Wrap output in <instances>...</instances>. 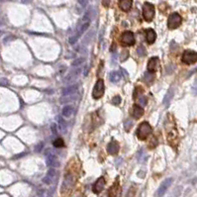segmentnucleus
<instances>
[{
  "instance_id": "obj_1",
  "label": "nucleus",
  "mask_w": 197,
  "mask_h": 197,
  "mask_svg": "<svg viewBox=\"0 0 197 197\" xmlns=\"http://www.w3.org/2000/svg\"><path fill=\"white\" fill-rule=\"evenodd\" d=\"M90 20H91L90 12H89V11H87V12L84 14V16H83L81 18V20H80L78 26H77V30H76L75 34L69 38V44L74 45V44H75L76 42L78 41V39H79L80 36H81L83 33H84L87 30V29H88L89 25H90Z\"/></svg>"
},
{
  "instance_id": "obj_2",
  "label": "nucleus",
  "mask_w": 197,
  "mask_h": 197,
  "mask_svg": "<svg viewBox=\"0 0 197 197\" xmlns=\"http://www.w3.org/2000/svg\"><path fill=\"white\" fill-rule=\"evenodd\" d=\"M166 139L169 142L170 145L177 143V130L176 123L172 121V119H169V116L166 118Z\"/></svg>"
},
{
  "instance_id": "obj_3",
  "label": "nucleus",
  "mask_w": 197,
  "mask_h": 197,
  "mask_svg": "<svg viewBox=\"0 0 197 197\" xmlns=\"http://www.w3.org/2000/svg\"><path fill=\"white\" fill-rule=\"evenodd\" d=\"M152 132H153L152 126L149 125L148 122H143V123H141L140 126L138 127L136 134H137V137H138L139 140L144 141L152 134Z\"/></svg>"
},
{
  "instance_id": "obj_4",
  "label": "nucleus",
  "mask_w": 197,
  "mask_h": 197,
  "mask_svg": "<svg viewBox=\"0 0 197 197\" xmlns=\"http://www.w3.org/2000/svg\"><path fill=\"white\" fill-rule=\"evenodd\" d=\"M105 92V84L103 79H98L92 91V97L94 99H100L104 95Z\"/></svg>"
},
{
  "instance_id": "obj_5",
  "label": "nucleus",
  "mask_w": 197,
  "mask_h": 197,
  "mask_svg": "<svg viewBox=\"0 0 197 197\" xmlns=\"http://www.w3.org/2000/svg\"><path fill=\"white\" fill-rule=\"evenodd\" d=\"M182 18L178 13H172L170 14L169 19H167V27L170 30H174V29L178 28L181 25Z\"/></svg>"
},
{
  "instance_id": "obj_6",
  "label": "nucleus",
  "mask_w": 197,
  "mask_h": 197,
  "mask_svg": "<svg viewBox=\"0 0 197 197\" xmlns=\"http://www.w3.org/2000/svg\"><path fill=\"white\" fill-rule=\"evenodd\" d=\"M143 17L147 22H151L155 17V6L152 3L146 2L143 6Z\"/></svg>"
},
{
  "instance_id": "obj_7",
  "label": "nucleus",
  "mask_w": 197,
  "mask_h": 197,
  "mask_svg": "<svg viewBox=\"0 0 197 197\" xmlns=\"http://www.w3.org/2000/svg\"><path fill=\"white\" fill-rule=\"evenodd\" d=\"M182 63L185 64H193L197 61V53L191 50H186L182 54Z\"/></svg>"
},
{
  "instance_id": "obj_8",
  "label": "nucleus",
  "mask_w": 197,
  "mask_h": 197,
  "mask_svg": "<svg viewBox=\"0 0 197 197\" xmlns=\"http://www.w3.org/2000/svg\"><path fill=\"white\" fill-rule=\"evenodd\" d=\"M74 176L71 173H67L65 176L64 178V182H63V185H61V192H67L69 191L74 186Z\"/></svg>"
},
{
  "instance_id": "obj_9",
  "label": "nucleus",
  "mask_w": 197,
  "mask_h": 197,
  "mask_svg": "<svg viewBox=\"0 0 197 197\" xmlns=\"http://www.w3.org/2000/svg\"><path fill=\"white\" fill-rule=\"evenodd\" d=\"M172 181H173V179H172V178H170V177L166 178V179L163 180L162 182V184L159 185V187L158 188V190H156V197H163V195H165L166 192L167 191V189L169 188L171 183H172Z\"/></svg>"
},
{
  "instance_id": "obj_10",
  "label": "nucleus",
  "mask_w": 197,
  "mask_h": 197,
  "mask_svg": "<svg viewBox=\"0 0 197 197\" xmlns=\"http://www.w3.org/2000/svg\"><path fill=\"white\" fill-rule=\"evenodd\" d=\"M121 42L125 46H133L135 44V37L133 32L125 31L121 36Z\"/></svg>"
},
{
  "instance_id": "obj_11",
  "label": "nucleus",
  "mask_w": 197,
  "mask_h": 197,
  "mask_svg": "<svg viewBox=\"0 0 197 197\" xmlns=\"http://www.w3.org/2000/svg\"><path fill=\"white\" fill-rule=\"evenodd\" d=\"M105 183H106V181H105V178L103 176H101V177L98 178V179L95 182H94V184H93V186H92L93 193H95V194H99V193H101L102 190L104 189Z\"/></svg>"
},
{
  "instance_id": "obj_12",
  "label": "nucleus",
  "mask_w": 197,
  "mask_h": 197,
  "mask_svg": "<svg viewBox=\"0 0 197 197\" xmlns=\"http://www.w3.org/2000/svg\"><path fill=\"white\" fill-rule=\"evenodd\" d=\"M121 193V187H120V183L118 180H116L113 183L112 186L109 188L108 191V197H118Z\"/></svg>"
},
{
  "instance_id": "obj_13",
  "label": "nucleus",
  "mask_w": 197,
  "mask_h": 197,
  "mask_svg": "<svg viewBox=\"0 0 197 197\" xmlns=\"http://www.w3.org/2000/svg\"><path fill=\"white\" fill-rule=\"evenodd\" d=\"M46 163L49 167H51V169H54V167L59 166V165H60L59 159H57V156H54V154H52V153H50V154L47 156Z\"/></svg>"
},
{
  "instance_id": "obj_14",
  "label": "nucleus",
  "mask_w": 197,
  "mask_h": 197,
  "mask_svg": "<svg viewBox=\"0 0 197 197\" xmlns=\"http://www.w3.org/2000/svg\"><path fill=\"white\" fill-rule=\"evenodd\" d=\"M159 59L158 57H154L152 59H149V63H148V71L149 72H155L159 67Z\"/></svg>"
},
{
  "instance_id": "obj_15",
  "label": "nucleus",
  "mask_w": 197,
  "mask_h": 197,
  "mask_svg": "<svg viewBox=\"0 0 197 197\" xmlns=\"http://www.w3.org/2000/svg\"><path fill=\"white\" fill-rule=\"evenodd\" d=\"M119 149H120V146L118 144V142H116L114 140L111 141L107 146V152L110 155H117L119 152Z\"/></svg>"
},
{
  "instance_id": "obj_16",
  "label": "nucleus",
  "mask_w": 197,
  "mask_h": 197,
  "mask_svg": "<svg viewBox=\"0 0 197 197\" xmlns=\"http://www.w3.org/2000/svg\"><path fill=\"white\" fill-rule=\"evenodd\" d=\"M54 176H56V170H54V169H50L47 176L43 178V182L46 184H51L53 182Z\"/></svg>"
},
{
  "instance_id": "obj_17",
  "label": "nucleus",
  "mask_w": 197,
  "mask_h": 197,
  "mask_svg": "<svg viewBox=\"0 0 197 197\" xmlns=\"http://www.w3.org/2000/svg\"><path fill=\"white\" fill-rule=\"evenodd\" d=\"M156 39V34L155 30H153V29H148V30L146 31V40H147V42L149 44H154Z\"/></svg>"
},
{
  "instance_id": "obj_18",
  "label": "nucleus",
  "mask_w": 197,
  "mask_h": 197,
  "mask_svg": "<svg viewBox=\"0 0 197 197\" xmlns=\"http://www.w3.org/2000/svg\"><path fill=\"white\" fill-rule=\"evenodd\" d=\"M133 5V0H120L119 1V7L120 9L125 11H129L131 9V7Z\"/></svg>"
},
{
  "instance_id": "obj_19",
  "label": "nucleus",
  "mask_w": 197,
  "mask_h": 197,
  "mask_svg": "<svg viewBox=\"0 0 197 197\" xmlns=\"http://www.w3.org/2000/svg\"><path fill=\"white\" fill-rule=\"evenodd\" d=\"M144 109L142 108L141 106H139V105L135 104L133 106V112H132V115L135 119H140L142 116L144 115Z\"/></svg>"
},
{
  "instance_id": "obj_20",
  "label": "nucleus",
  "mask_w": 197,
  "mask_h": 197,
  "mask_svg": "<svg viewBox=\"0 0 197 197\" xmlns=\"http://www.w3.org/2000/svg\"><path fill=\"white\" fill-rule=\"evenodd\" d=\"M78 89V85L77 84H74V85H71L67 87V88H64L63 89V96H67V95H72L74 94L76 91Z\"/></svg>"
},
{
  "instance_id": "obj_21",
  "label": "nucleus",
  "mask_w": 197,
  "mask_h": 197,
  "mask_svg": "<svg viewBox=\"0 0 197 197\" xmlns=\"http://www.w3.org/2000/svg\"><path fill=\"white\" fill-rule=\"evenodd\" d=\"M174 95V90L172 87H170V88L169 89V91H167V93L166 94V96L165 98H163V105L166 107V106H169V104L170 103V101L171 99H172V97Z\"/></svg>"
},
{
  "instance_id": "obj_22",
  "label": "nucleus",
  "mask_w": 197,
  "mask_h": 197,
  "mask_svg": "<svg viewBox=\"0 0 197 197\" xmlns=\"http://www.w3.org/2000/svg\"><path fill=\"white\" fill-rule=\"evenodd\" d=\"M122 78V74L118 71H114L110 74V81L113 83L119 82Z\"/></svg>"
},
{
  "instance_id": "obj_23",
  "label": "nucleus",
  "mask_w": 197,
  "mask_h": 197,
  "mask_svg": "<svg viewBox=\"0 0 197 197\" xmlns=\"http://www.w3.org/2000/svg\"><path fill=\"white\" fill-rule=\"evenodd\" d=\"M155 74L154 72H149V71H146L144 74V80L146 83H148V84H151L153 83V81L155 80Z\"/></svg>"
},
{
  "instance_id": "obj_24",
  "label": "nucleus",
  "mask_w": 197,
  "mask_h": 197,
  "mask_svg": "<svg viewBox=\"0 0 197 197\" xmlns=\"http://www.w3.org/2000/svg\"><path fill=\"white\" fill-rule=\"evenodd\" d=\"M72 112H74V107L71 105H65V106H64L63 110H61L64 117H69L72 114Z\"/></svg>"
},
{
  "instance_id": "obj_25",
  "label": "nucleus",
  "mask_w": 197,
  "mask_h": 197,
  "mask_svg": "<svg viewBox=\"0 0 197 197\" xmlns=\"http://www.w3.org/2000/svg\"><path fill=\"white\" fill-rule=\"evenodd\" d=\"M79 71H80V69H79V68H78V69H76V71H72L71 74L67 75V77H65L64 82H69V81H72V80H74L76 77H77V75H78V74H79Z\"/></svg>"
},
{
  "instance_id": "obj_26",
  "label": "nucleus",
  "mask_w": 197,
  "mask_h": 197,
  "mask_svg": "<svg viewBox=\"0 0 197 197\" xmlns=\"http://www.w3.org/2000/svg\"><path fill=\"white\" fill-rule=\"evenodd\" d=\"M76 99H77V95L76 94H74L72 96H64L63 98L61 99V103H67V102H72V101H75Z\"/></svg>"
},
{
  "instance_id": "obj_27",
  "label": "nucleus",
  "mask_w": 197,
  "mask_h": 197,
  "mask_svg": "<svg viewBox=\"0 0 197 197\" xmlns=\"http://www.w3.org/2000/svg\"><path fill=\"white\" fill-rule=\"evenodd\" d=\"M57 124H59L60 129L63 131L65 130V128H67V123H65V121L63 119L61 116H57Z\"/></svg>"
},
{
  "instance_id": "obj_28",
  "label": "nucleus",
  "mask_w": 197,
  "mask_h": 197,
  "mask_svg": "<svg viewBox=\"0 0 197 197\" xmlns=\"http://www.w3.org/2000/svg\"><path fill=\"white\" fill-rule=\"evenodd\" d=\"M53 144L56 148H63L64 146V142L63 139L59 138V139H57V140H54Z\"/></svg>"
},
{
  "instance_id": "obj_29",
  "label": "nucleus",
  "mask_w": 197,
  "mask_h": 197,
  "mask_svg": "<svg viewBox=\"0 0 197 197\" xmlns=\"http://www.w3.org/2000/svg\"><path fill=\"white\" fill-rule=\"evenodd\" d=\"M137 54L139 57H145L147 54V52H146V49L144 46H140L139 48L137 49Z\"/></svg>"
},
{
  "instance_id": "obj_30",
  "label": "nucleus",
  "mask_w": 197,
  "mask_h": 197,
  "mask_svg": "<svg viewBox=\"0 0 197 197\" xmlns=\"http://www.w3.org/2000/svg\"><path fill=\"white\" fill-rule=\"evenodd\" d=\"M85 61V59L84 57H78V59H76L74 63H72V67H77V65H80L82 64Z\"/></svg>"
},
{
  "instance_id": "obj_31",
  "label": "nucleus",
  "mask_w": 197,
  "mask_h": 197,
  "mask_svg": "<svg viewBox=\"0 0 197 197\" xmlns=\"http://www.w3.org/2000/svg\"><path fill=\"white\" fill-rule=\"evenodd\" d=\"M135 195H136V188H135L134 186H132L128 190V193H127L126 197H135Z\"/></svg>"
},
{
  "instance_id": "obj_32",
  "label": "nucleus",
  "mask_w": 197,
  "mask_h": 197,
  "mask_svg": "<svg viewBox=\"0 0 197 197\" xmlns=\"http://www.w3.org/2000/svg\"><path fill=\"white\" fill-rule=\"evenodd\" d=\"M112 103L117 106V105H119L120 103H121V97H120L119 95L114 96V97L112 98Z\"/></svg>"
},
{
  "instance_id": "obj_33",
  "label": "nucleus",
  "mask_w": 197,
  "mask_h": 197,
  "mask_svg": "<svg viewBox=\"0 0 197 197\" xmlns=\"http://www.w3.org/2000/svg\"><path fill=\"white\" fill-rule=\"evenodd\" d=\"M132 125H133V123H132V121H131V120H126L125 123H124V126H125V130L126 131H130Z\"/></svg>"
},
{
  "instance_id": "obj_34",
  "label": "nucleus",
  "mask_w": 197,
  "mask_h": 197,
  "mask_svg": "<svg viewBox=\"0 0 197 197\" xmlns=\"http://www.w3.org/2000/svg\"><path fill=\"white\" fill-rule=\"evenodd\" d=\"M128 56H129V52L128 51H124V52L121 54V57H120V60H121L122 61H125L127 57H128Z\"/></svg>"
},
{
  "instance_id": "obj_35",
  "label": "nucleus",
  "mask_w": 197,
  "mask_h": 197,
  "mask_svg": "<svg viewBox=\"0 0 197 197\" xmlns=\"http://www.w3.org/2000/svg\"><path fill=\"white\" fill-rule=\"evenodd\" d=\"M139 102H140V104L142 105V106H145V105L147 104V98L142 95V96L140 97V99H139Z\"/></svg>"
},
{
  "instance_id": "obj_36",
  "label": "nucleus",
  "mask_w": 197,
  "mask_h": 197,
  "mask_svg": "<svg viewBox=\"0 0 197 197\" xmlns=\"http://www.w3.org/2000/svg\"><path fill=\"white\" fill-rule=\"evenodd\" d=\"M153 140H154V141L151 140V142H149V148H152V149L156 147V145H158V141H156V139L155 137L153 138Z\"/></svg>"
},
{
  "instance_id": "obj_37",
  "label": "nucleus",
  "mask_w": 197,
  "mask_h": 197,
  "mask_svg": "<svg viewBox=\"0 0 197 197\" xmlns=\"http://www.w3.org/2000/svg\"><path fill=\"white\" fill-rule=\"evenodd\" d=\"M44 147V143H39L37 146H36V149H35V151L37 152V153H40L42 151V149Z\"/></svg>"
},
{
  "instance_id": "obj_38",
  "label": "nucleus",
  "mask_w": 197,
  "mask_h": 197,
  "mask_svg": "<svg viewBox=\"0 0 197 197\" xmlns=\"http://www.w3.org/2000/svg\"><path fill=\"white\" fill-rule=\"evenodd\" d=\"M192 92L195 94H197V78L195 79V81H194V83H193V86H192Z\"/></svg>"
},
{
  "instance_id": "obj_39",
  "label": "nucleus",
  "mask_w": 197,
  "mask_h": 197,
  "mask_svg": "<svg viewBox=\"0 0 197 197\" xmlns=\"http://www.w3.org/2000/svg\"><path fill=\"white\" fill-rule=\"evenodd\" d=\"M110 2H111V0H102V4H103L104 7H109Z\"/></svg>"
},
{
  "instance_id": "obj_40",
  "label": "nucleus",
  "mask_w": 197,
  "mask_h": 197,
  "mask_svg": "<svg viewBox=\"0 0 197 197\" xmlns=\"http://www.w3.org/2000/svg\"><path fill=\"white\" fill-rule=\"evenodd\" d=\"M52 132H53V134H54L56 135L57 133V124H53L52 125Z\"/></svg>"
},
{
  "instance_id": "obj_41",
  "label": "nucleus",
  "mask_w": 197,
  "mask_h": 197,
  "mask_svg": "<svg viewBox=\"0 0 197 197\" xmlns=\"http://www.w3.org/2000/svg\"><path fill=\"white\" fill-rule=\"evenodd\" d=\"M0 84L6 85V84H8V81H7L6 78H1V79H0Z\"/></svg>"
},
{
  "instance_id": "obj_42",
  "label": "nucleus",
  "mask_w": 197,
  "mask_h": 197,
  "mask_svg": "<svg viewBox=\"0 0 197 197\" xmlns=\"http://www.w3.org/2000/svg\"><path fill=\"white\" fill-rule=\"evenodd\" d=\"M115 51H116V46H115V45H113V47L111 46V49H110V52H111V53H112V52H113V53H114V52H115Z\"/></svg>"
},
{
  "instance_id": "obj_43",
  "label": "nucleus",
  "mask_w": 197,
  "mask_h": 197,
  "mask_svg": "<svg viewBox=\"0 0 197 197\" xmlns=\"http://www.w3.org/2000/svg\"><path fill=\"white\" fill-rule=\"evenodd\" d=\"M22 2H23V3H28L29 0H22Z\"/></svg>"
},
{
  "instance_id": "obj_44",
  "label": "nucleus",
  "mask_w": 197,
  "mask_h": 197,
  "mask_svg": "<svg viewBox=\"0 0 197 197\" xmlns=\"http://www.w3.org/2000/svg\"><path fill=\"white\" fill-rule=\"evenodd\" d=\"M1 2H4V1H7V0H0Z\"/></svg>"
},
{
  "instance_id": "obj_45",
  "label": "nucleus",
  "mask_w": 197,
  "mask_h": 197,
  "mask_svg": "<svg viewBox=\"0 0 197 197\" xmlns=\"http://www.w3.org/2000/svg\"><path fill=\"white\" fill-rule=\"evenodd\" d=\"M0 24H1V21H0Z\"/></svg>"
},
{
  "instance_id": "obj_46",
  "label": "nucleus",
  "mask_w": 197,
  "mask_h": 197,
  "mask_svg": "<svg viewBox=\"0 0 197 197\" xmlns=\"http://www.w3.org/2000/svg\"><path fill=\"white\" fill-rule=\"evenodd\" d=\"M77 197H80V196H77Z\"/></svg>"
}]
</instances>
